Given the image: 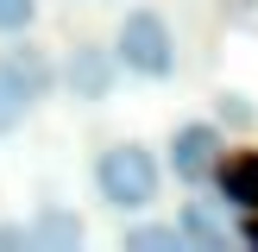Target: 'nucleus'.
Wrapping results in <instances>:
<instances>
[{
  "mask_svg": "<svg viewBox=\"0 0 258 252\" xmlns=\"http://www.w3.org/2000/svg\"><path fill=\"white\" fill-rule=\"evenodd\" d=\"M57 82L70 88L76 101H107L113 82H120V57H113V50H101V44H76Z\"/></svg>",
  "mask_w": 258,
  "mask_h": 252,
  "instance_id": "20e7f679",
  "label": "nucleus"
},
{
  "mask_svg": "<svg viewBox=\"0 0 258 252\" xmlns=\"http://www.w3.org/2000/svg\"><path fill=\"white\" fill-rule=\"evenodd\" d=\"M0 63H7V70L19 76V88H25L32 101H44L50 88H57V63H50V57H44L38 44H13V50H7Z\"/></svg>",
  "mask_w": 258,
  "mask_h": 252,
  "instance_id": "0eeeda50",
  "label": "nucleus"
},
{
  "mask_svg": "<svg viewBox=\"0 0 258 252\" xmlns=\"http://www.w3.org/2000/svg\"><path fill=\"white\" fill-rule=\"evenodd\" d=\"M176 227H183L189 246H202V252H227V221L208 208V202H189V208L176 214Z\"/></svg>",
  "mask_w": 258,
  "mask_h": 252,
  "instance_id": "6e6552de",
  "label": "nucleus"
},
{
  "mask_svg": "<svg viewBox=\"0 0 258 252\" xmlns=\"http://www.w3.org/2000/svg\"><path fill=\"white\" fill-rule=\"evenodd\" d=\"M221 113H227V120H239V126L252 120V107H246V95H221Z\"/></svg>",
  "mask_w": 258,
  "mask_h": 252,
  "instance_id": "ddd939ff",
  "label": "nucleus"
},
{
  "mask_svg": "<svg viewBox=\"0 0 258 252\" xmlns=\"http://www.w3.org/2000/svg\"><path fill=\"white\" fill-rule=\"evenodd\" d=\"M214 189H221L227 208L258 214V151H233V158L214 164Z\"/></svg>",
  "mask_w": 258,
  "mask_h": 252,
  "instance_id": "39448f33",
  "label": "nucleus"
},
{
  "mask_svg": "<svg viewBox=\"0 0 258 252\" xmlns=\"http://www.w3.org/2000/svg\"><path fill=\"white\" fill-rule=\"evenodd\" d=\"M239 239H246V246L258 252V214H252V221H246V227H239Z\"/></svg>",
  "mask_w": 258,
  "mask_h": 252,
  "instance_id": "4468645a",
  "label": "nucleus"
},
{
  "mask_svg": "<svg viewBox=\"0 0 258 252\" xmlns=\"http://www.w3.org/2000/svg\"><path fill=\"white\" fill-rule=\"evenodd\" d=\"M113 57H120V70L145 76V82L176 76V32H170V19L158 7H133L120 19V32H113Z\"/></svg>",
  "mask_w": 258,
  "mask_h": 252,
  "instance_id": "f03ea898",
  "label": "nucleus"
},
{
  "mask_svg": "<svg viewBox=\"0 0 258 252\" xmlns=\"http://www.w3.org/2000/svg\"><path fill=\"white\" fill-rule=\"evenodd\" d=\"M32 19H38V0H0V38L32 32Z\"/></svg>",
  "mask_w": 258,
  "mask_h": 252,
  "instance_id": "9b49d317",
  "label": "nucleus"
},
{
  "mask_svg": "<svg viewBox=\"0 0 258 252\" xmlns=\"http://www.w3.org/2000/svg\"><path fill=\"white\" fill-rule=\"evenodd\" d=\"M221 158H227V151H221V126L189 120V126L170 133V170H176V183H208Z\"/></svg>",
  "mask_w": 258,
  "mask_h": 252,
  "instance_id": "7ed1b4c3",
  "label": "nucleus"
},
{
  "mask_svg": "<svg viewBox=\"0 0 258 252\" xmlns=\"http://www.w3.org/2000/svg\"><path fill=\"white\" fill-rule=\"evenodd\" d=\"M25 227H32V246L38 252H82V239H88L82 214H70V208H38Z\"/></svg>",
  "mask_w": 258,
  "mask_h": 252,
  "instance_id": "423d86ee",
  "label": "nucleus"
},
{
  "mask_svg": "<svg viewBox=\"0 0 258 252\" xmlns=\"http://www.w3.org/2000/svg\"><path fill=\"white\" fill-rule=\"evenodd\" d=\"M120 246H126V252H183L189 239H183V227H176V221H170V227L151 221V227H126Z\"/></svg>",
  "mask_w": 258,
  "mask_h": 252,
  "instance_id": "1a4fd4ad",
  "label": "nucleus"
},
{
  "mask_svg": "<svg viewBox=\"0 0 258 252\" xmlns=\"http://www.w3.org/2000/svg\"><path fill=\"white\" fill-rule=\"evenodd\" d=\"M32 246V227L25 221H0V252H25Z\"/></svg>",
  "mask_w": 258,
  "mask_h": 252,
  "instance_id": "f8f14e48",
  "label": "nucleus"
},
{
  "mask_svg": "<svg viewBox=\"0 0 258 252\" xmlns=\"http://www.w3.org/2000/svg\"><path fill=\"white\" fill-rule=\"evenodd\" d=\"M95 189L113 214H145L158 202V158H151L139 139H120L95 158Z\"/></svg>",
  "mask_w": 258,
  "mask_h": 252,
  "instance_id": "f257e3e1",
  "label": "nucleus"
},
{
  "mask_svg": "<svg viewBox=\"0 0 258 252\" xmlns=\"http://www.w3.org/2000/svg\"><path fill=\"white\" fill-rule=\"evenodd\" d=\"M25 113H32V95H25V88H19V76L0 63V139H7L13 126L25 120Z\"/></svg>",
  "mask_w": 258,
  "mask_h": 252,
  "instance_id": "9d476101",
  "label": "nucleus"
}]
</instances>
